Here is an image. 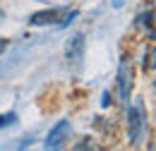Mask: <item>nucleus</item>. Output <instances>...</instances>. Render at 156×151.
<instances>
[{
	"mask_svg": "<svg viewBox=\"0 0 156 151\" xmlns=\"http://www.w3.org/2000/svg\"><path fill=\"white\" fill-rule=\"evenodd\" d=\"M147 134V108H144V101H135L130 108H127V137H130V144L137 146Z\"/></svg>",
	"mask_w": 156,
	"mask_h": 151,
	"instance_id": "1",
	"label": "nucleus"
},
{
	"mask_svg": "<svg viewBox=\"0 0 156 151\" xmlns=\"http://www.w3.org/2000/svg\"><path fill=\"white\" fill-rule=\"evenodd\" d=\"M70 134H72L70 120H60L58 125L48 132L46 142H43V149H46V151H62V149H65V144H67V139H70Z\"/></svg>",
	"mask_w": 156,
	"mask_h": 151,
	"instance_id": "2",
	"label": "nucleus"
},
{
	"mask_svg": "<svg viewBox=\"0 0 156 151\" xmlns=\"http://www.w3.org/2000/svg\"><path fill=\"white\" fill-rule=\"evenodd\" d=\"M130 91H132V65L127 58H122V62L118 67V96H120V101L127 103Z\"/></svg>",
	"mask_w": 156,
	"mask_h": 151,
	"instance_id": "3",
	"label": "nucleus"
},
{
	"mask_svg": "<svg viewBox=\"0 0 156 151\" xmlns=\"http://www.w3.org/2000/svg\"><path fill=\"white\" fill-rule=\"evenodd\" d=\"M84 34H75V36L67 41L65 46V58H67V65H79L82 62V55H84Z\"/></svg>",
	"mask_w": 156,
	"mask_h": 151,
	"instance_id": "4",
	"label": "nucleus"
},
{
	"mask_svg": "<svg viewBox=\"0 0 156 151\" xmlns=\"http://www.w3.org/2000/svg\"><path fill=\"white\" fill-rule=\"evenodd\" d=\"M60 15H62V10H58V7L39 10V12H34V15L29 17V24H31V26H48V24L60 22Z\"/></svg>",
	"mask_w": 156,
	"mask_h": 151,
	"instance_id": "5",
	"label": "nucleus"
},
{
	"mask_svg": "<svg viewBox=\"0 0 156 151\" xmlns=\"http://www.w3.org/2000/svg\"><path fill=\"white\" fill-rule=\"evenodd\" d=\"M151 19H154V10L149 7L144 15H139L137 22H139V26H144V29H149V38H154V29H151Z\"/></svg>",
	"mask_w": 156,
	"mask_h": 151,
	"instance_id": "6",
	"label": "nucleus"
},
{
	"mask_svg": "<svg viewBox=\"0 0 156 151\" xmlns=\"http://www.w3.org/2000/svg\"><path fill=\"white\" fill-rule=\"evenodd\" d=\"M72 151H94V142L89 137H84V139H79L77 144L72 146Z\"/></svg>",
	"mask_w": 156,
	"mask_h": 151,
	"instance_id": "7",
	"label": "nucleus"
},
{
	"mask_svg": "<svg viewBox=\"0 0 156 151\" xmlns=\"http://www.w3.org/2000/svg\"><path fill=\"white\" fill-rule=\"evenodd\" d=\"M10 122H15V113H7V115H0V130L7 127Z\"/></svg>",
	"mask_w": 156,
	"mask_h": 151,
	"instance_id": "8",
	"label": "nucleus"
},
{
	"mask_svg": "<svg viewBox=\"0 0 156 151\" xmlns=\"http://www.w3.org/2000/svg\"><path fill=\"white\" fill-rule=\"evenodd\" d=\"M111 103H113V98H111V94L106 91V94H103V101H101V106L106 108V106H111Z\"/></svg>",
	"mask_w": 156,
	"mask_h": 151,
	"instance_id": "9",
	"label": "nucleus"
},
{
	"mask_svg": "<svg viewBox=\"0 0 156 151\" xmlns=\"http://www.w3.org/2000/svg\"><path fill=\"white\" fill-rule=\"evenodd\" d=\"M5 46H7V41H5V38H0V51H2Z\"/></svg>",
	"mask_w": 156,
	"mask_h": 151,
	"instance_id": "10",
	"label": "nucleus"
},
{
	"mask_svg": "<svg viewBox=\"0 0 156 151\" xmlns=\"http://www.w3.org/2000/svg\"><path fill=\"white\" fill-rule=\"evenodd\" d=\"M0 17H2V7H0Z\"/></svg>",
	"mask_w": 156,
	"mask_h": 151,
	"instance_id": "11",
	"label": "nucleus"
}]
</instances>
